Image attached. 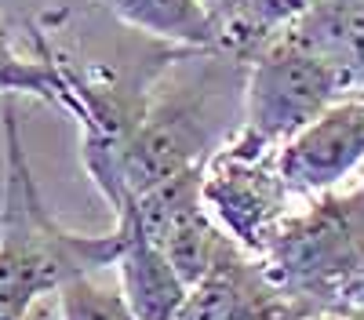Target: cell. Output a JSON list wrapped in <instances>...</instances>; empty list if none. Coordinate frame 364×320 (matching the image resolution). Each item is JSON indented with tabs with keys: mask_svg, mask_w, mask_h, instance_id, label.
<instances>
[{
	"mask_svg": "<svg viewBox=\"0 0 364 320\" xmlns=\"http://www.w3.org/2000/svg\"><path fill=\"white\" fill-rule=\"evenodd\" d=\"M4 116V197H0V320H29L58 287L106 273L120 255V229L77 233L55 219L29 164L18 102L0 99Z\"/></svg>",
	"mask_w": 364,
	"mask_h": 320,
	"instance_id": "6da1fadb",
	"label": "cell"
},
{
	"mask_svg": "<svg viewBox=\"0 0 364 320\" xmlns=\"http://www.w3.org/2000/svg\"><path fill=\"white\" fill-rule=\"evenodd\" d=\"M259 258L310 316H364V171L295 204Z\"/></svg>",
	"mask_w": 364,
	"mask_h": 320,
	"instance_id": "7a4b0ae2",
	"label": "cell"
},
{
	"mask_svg": "<svg viewBox=\"0 0 364 320\" xmlns=\"http://www.w3.org/2000/svg\"><path fill=\"white\" fill-rule=\"evenodd\" d=\"M346 95L350 84L339 66L295 33H284L245 62L240 128L226 145L245 157H269Z\"/></svg>",
	"mask_w": 364,
	"mask_h": 320,
	"instance_id": "3957f363",
	"label": "cell"
},
{
	"mask_svg": "<svg viewBox=\"0 0 364 320\" xmlns=\"http://www.w3.org/2000/svg\"><path fill=\"white\" fill-rule=\"evenodd\" d=\"M204 204L240 248L259 255L295 208V197L281 182L273 153L245 157L223 145L204 167Z\"/></svg>",
	"mask_w": 364,
	"mask_h": 320,
	"instance_id": "277c9868",
	"label": "cell"
},
{
	"mask_svg": "<svg viewBox=\"0 0 364 320\" xmlns=\"http://www.w3.org/2000/svg\"><path fill=\"white\" fill-rule=\"evenodd\" d=\"M281 182L295 204L331 193L364 171V95L331 102L273 153Z\"/></svg>",
	"mask_w": 364,
	"mask_h": 320,
	"instance_id": "5b68a950",
	"label": "cell"
},
{
	"mask_svg": "<svg viewBox=\"0 0 364 320\" xmlns=\"http://www.w3.org/2000/svg\"><path fill=\"white\" fill-rule=\"evenodd\" d=\"M288 291L269 277L262 258L230 241L208 273L190 284L175 320H306Z\"/></svg>",
	"mask_w": 364,
	"mask_h": 320,
	"instance_id": "8992f818",
	"label": "cell"
},
{
	"mask_svg": "<svg viewBox=\"0 0 364 320\" xmlns=\"http://www.w3.org/2000/svg\"><path fill=\"white\" fill-rule=\"evenodd\" d=\"M113 226L120 229V255L113 270L128 306L139 313V320H175L190 295V284L135 219H117Z\"/></svg>",
	"mask_w": 364,
	"mask_h": 320,
	"instance_id": "52a82bcc",
	"label": "cell"
},
{
	"mask_svg": "<svg viewBox=\"0 0 364 320\" xmlns=\"http://www.w3.org/2000/svg\"><path fill=\"white\" fill-rule=\"evenodd\" d=\"M106 11L164 48L219 51V29L208 0H102Z\"/></svg>",
	"mask_w": 364,
	"mask_h": 320,
	"instance_id": "ba28073f",
	"label": "cell"
},
{
	"mask_svg": "<svg viewBox=\"0 0 364 320\" xmlns=\"http://www.w3.org/2000/svg\"><path fill=\"white\" fill-rule=\"evenodd\" d=\"M291 33L339 66L350 95H364V0H314Z\"/></svg>",
	"mask_w": 364,
	"mask_h": 320,
	"instance_id": "9c48e42d",
	"label": "cell"
},
{
	"mask_svg": "<svg viewBox=\"0 0 364 320\" xmlns=\"http://www.w3.org/2000/svg\"><path fill=\"white\" fill-rule=\"evenodd\" d=\"M33 55L22 51L18 40L0 22V99H37L63 109L66 102V73L44 33H33Z\"/></svg>",
	"mask_w": 364,
	"mask_h": 320,
	"instance_id": "30bf717a",
	"label": "cell"
},
{
	"mask_svg": "<svg viewBox=\"0 0 364 320\" xmlns=\"http://www.w3.org/2000/svg\"><path fill=\"white\" fill-rule=\"evenodd\" d=\"M58 320H139L120 284L99 280V273L77 277L58 287Z\"/></svg>",
	"mask_w": 364,
	"mask_h": 320,
	"instance_id": "8fae6325",
	"label": "cell"
},
{
	"mask_svg": "<svg viewBox=\"0 0 364 320\" xmlns=\"http://www.w3.org/2000/svg\"><path fill=\"white\" fill-rule=\"evenodd\" d=\"M306 320H364V316H336V313H314Z\"/></svg>",
	"mask_w": 364,
	"mask_h": 320,
	"instance_id": "7c38bea8",
	"label": "cell"
}]
</instances>
